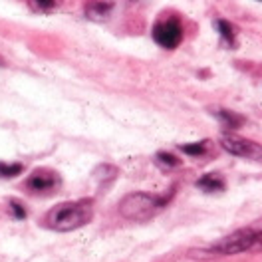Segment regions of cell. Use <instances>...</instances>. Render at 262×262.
I'll use <instances>...</instances> for the list:
<instances>
[{
	"mask_svg": "<svg viewBox=\"0 0 262 262\" xmlns=\"http://www.w3.org/2000/svg\"><path fill=\"white\" fill-rule=\"evenodd\" d=\"M92 219H94V201L78 199L52 207L44 216V225L56 232H72L85 227Z\"/></svg>",
	"mask_w": 262,
	"mask_h": 262,
	"instance_id": "6da1fadb",
	"label": "cell"
},
{
	"mask_svg": "<svg viewBox=\"0 0 262 262\" xmlns=\"http://www.w3.org/2000/svg\"><path fill=\"white\" fill-rule=\"evenodd\" d=\"M173 193L149 195V193H129L119 201V214L133 223H147L167 207Z\"/></svg>",
	"mask_w": 262,
	"mask_h": 262,
	"instance_id": "7a4b0ae2",
	"label": "cell"
},
{
	"mask_svg": "<svg viewBox=\"0 0 262 262\" xmlns=\"http://www.w3.org/2000/svg\"><path fill=\"white\" fill-rule=\"evenodd\" d=\"M262 250V229L246 227V229L234 230L232 234L221 238L214 243L209 252L221 254V256H232V254H243V252H260Z\"/></svg>",
	"mask_w": 262,
	"mask_h": 262,
	"instance_id": "3957f363",
	"label": "cell"
},
{
	"mask_svg": "<svg viewBox=\"0 0 262 262\" xmlns=\"http://www.w3.org/2000/svg\"><path fill=\"white\" fill-rule=\"evenodd\" d=\"M151 38L163 50H175L183 42V24L177 16L161 18L153 24Z\"/></svg>",
	"mask_w": 262,
	"mask_h": 262,
	"instance_id": "277c9868",
	"label": "cell"
},
{
	"mask_svg": "<svg viewBox=\"0 0 262 262\" xmlns=\"http://www.w3.org/2000/svg\"><path fill=\"white\" fill-rule=\"evenodd\" d=\"M221 147L227 153L234 155V157H243V159H250V161H260L262 163V145L256 141L245 139L241 135H223L221 137Z\"/></svg>",
	"mask_w": 262,
	"mask_h": 262,
	"instance_id": "5b68a950",
	"label": "cell"
},
{
	"mask_svg": "<svg viewBox=\"0 0 262 262\" xmlns=\"http://www.w3.org/2000/svg\"><path fill=\"white\" fill-rule=\"evenodd\" d=\"M60 175L52 169H36L32 175L26 179L24 187L34 193V195H44V193H52L54 189L60 187Z\"/></svg>",
	"mask_w": 262,
	"mask_h": 262,
	"instance_id": "8992f818",
	"label": "cell"
},
{
	"mask_svg": "<svg viewBox=\"0 0 262 262\" xmlns=\"http://www.w3.org/2000/svg\"><path fill=\"white\" fill-rule=\"evenodd\" d=\"M114 0H90L83 8V14L92 22H105L114 14Z\"/></svg>",
	"mask_w": 262,
	"mask_h": 262,
	"instance_id": "52a82bcc",
	"label": "cell"
},
{
	"mask_svg": "<svg viewBox=\"0 0 262 262\" xmlns=\"http://www.w3.org/2000/svg\"><path fill=\"white\" fill-rule=\"evenodd\" d=\"M213 115L223 123V127H227V129H238V127H243L245 125V117L241 114H236V112H230V110H225V107H213Z\"/></svg>",
	"mask_w": 262,
	"mask_h": 262,
	"instance_id": "ba28073f",
	"label": "cell"
},
{
	"mask_svg": "<svg viewBox=\"0 0 262 262\" xmlns=\"http://www.w3.org/2000/svg\"><path fill=\"white\" fill-rule=\"evenodd\" d=\"M195 185H196V189H201V191H205V193H221V191H225V187H227L223 175H219V173H207V175H203L201 179H196Z\"/></svg>",
	"mask_w": 262,
	"mask_h": 262,
	"instance_id": "9c48e42d",
	"label": "cell"
},
{
	"mask_svg": "<svg viewBox=\"0 0 262 262\" xmlns=\"http://www.w3.org/2000/svg\"><path fill=\"white\" fill-rule=\"evenodd\" d=\"M214 28H216L219 36L223 38V42H227L229 46H236V28L230 22L223 20V18H216L214 20Z\"/></svg>",
	"mask_w": 262,
	"mask_h": 262,
	"instance_id": "30bf717a",
	"label": "cell"
},
{
	"mask_svg": "<svg viewBox=\"0 0 262 262\" xmlns=\"http://www.w3.org/2000/svg\"><path fill=\"white\" fill-rule=\"evenodd\" d=\"M30 6L36 12H42V14H48L54 12L62 6V0H30Z\"/></svg>",
	"mask_w": 262,
	"mask_h": 262,
	"instance_id": "8fae6325",
	"label": "cell"
},
{
	"mask_svg": "<svg viewBox=\"0 0 262 262\" xmlns=\"http://www.w3.org/2000/svg\"><path fill=\"white\" fill-rule=\"evenodd\" d=\"M179 149L183 151V153L191 155V157H201V155H205V153H207V149H209V141L205 139V141H195V143H185V145H179Z\"/></svg>",
	"mask_w": 262,
	"mask_h": 262,
	"instance_id": "7c38bea8",
	"label": "cell"
},
{
	"mask_svg": "<svg viewBox=\"0 0 262 262\" xmlns=\"http://www.w3.org/2000/svg\"><path fill=\"white\" fill-rule=\"evenodd\" d=\"M24 165L22 163H4L0 161V177L2 179H14L18 175H22Z\"/></svg>",
	"mask_w": 262,
	"mask_h": 262,
	"instance_id": "4fadbf2b",
	"label": "cell"
},
{
	"mask_svg": "<svg viewBox=\"0 0 262 262\" xmlns=\"http://www.w3.org/2000/svg\"><path fill=\"white\" fill-rule=\"evenodd\" d=\"M155 161L161 165V167H165V169H175V167L181 165V159H177L173 153H167V151H159Z\"/></svg>",
	"mask_w": 262,
	"mask_h": 262,
	"instance_id": "5bb4252c",
	"label": "cell"
},
{
	"mask_svg": "<svg viewBox=\"0 0 262 262\" xmlns=\"http://www.w3.org/2000/svg\"><path fill=\"white\" fill-rule=\"evenodd\" d=\"M8 207H10V213H12V216H14V219H18V221H22V219H26V216H28L26 207H24L20 201H16V199H12V201L8 203Z\"/></svg>",
	"mask_w": 262,
	"mask_h": 262,
	"instance_id": "9a60e30c",
	"label": "cell"
},
{
	"mask_svg": "<svg viewBox=\"0 0 262 262\" xmlns=\"http://www.w3.org/2000/svg\"><path fill=\"white\" fill-rule=\"evenodd\" d=\"M0 66H2V60H0Z\"/></svg>",
	"mask_w": 262,
	"mask_h": 262,
	"instance_id": "2e32d148",
	"label": "cell"
},
{
	"mask_svg": "<svg viewBox=\"0 0 262 262\" xmlns=\"http://www.w3.org/2000/svg\"><path fill=\"white\" fill-rule=\"evenodd\" d=\"M131 2H135V0H131Z\"/></svg>",
	"mask_w": 262,
	"mask_h": 262,
	"instance_id": "e0dca14e",
	"label": "cell"
},
{
	"mask_svg": "<svg viewBox=\"0 0 262 262\" xmlns=\"http://www.w3.org/2000/svg\"><path fill=\"white\" fill-rule=\"evenodd\" d=\"M258 2H262V0H258Z\"/></svg>",
	"mask_w": 262,
	"mask_h": 262,
	"instance_id": "ac0fdd59",
	"label": "cell"
}]
</instances>
